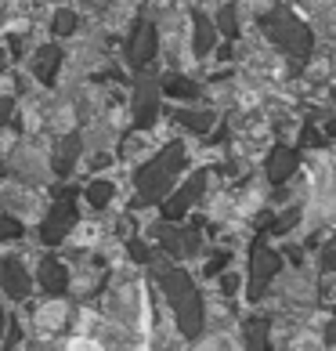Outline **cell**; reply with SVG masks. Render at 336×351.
Instances as JSON below:
<instances>
[{
	"mask_svg": "<svg viewBox=\"0 0 336 351\" xmlns=\"http://www.w3.org/2000/svg\"><path fill=\"white\" fill-rule=\"evenodd\" d=\"M181 171H185V145H181V141H170V145L159 149L145 167H138V174H134L138 199H134V206L159 203L166 192H170L174 178H177Z\"/></svg>",
	"mask_w": 336,
	"mask_h": 351,
	"instance_id": "cell-1",
	"label": "cell"
},
{
	"mask_svg": "<svg viewBox=\"0 0 336 351\" xmlns=\"http://www.w3.org/2000/svg\"><path fill=\"white\" fill-rule=\"evenodd\" d=\"M159 282H163L166 297H170V308H174V315H177L181 333H185V337H196L199 326H203V304H199L196 286H192L188 276H185V271H177V268L159 271Z\"/></svg>",
	"mask_w": 336,
	"mask_h": 351,
	"instance_id": "cell-2",
	"label": "cell"
},
{
	"mask_svg": "<svg viewBox=\"0 0 336 351\" xmlns=\"http://www.w3.org/2000/svg\"><path fill=\"white\" fill-rule=\"evenodd\" d=\"M76 217H80V214H76V189H58L55 192V206L47 210L44 225H40V239L47 246H58L73 232Z\"/></svg>",
	"mask_w": 336,
	"mask_h": 351,
	"instance_id": "cell-3",
	"label": "cell"
},
{
	"mask_svg": "<svg viewBox=\"0 0 336 351\" xmlns=\"http://www.w3.org/2000/svg\"><path fill=\"white\" fill-rule=\"evenodd\" d=\"M156 47H159V33H156V22H145L141 19L134 25L131 40H127V58H131L134 69H145L152 58H156Z\"/></svg>",
	"mask_w": 336,
	"mask_h": 351,
	"instance_id": "cell-4",
	"label": "cell"
},
{
	"mask_svg": "<svg viewBox=\"0 0 336 351\" xmlns=\"http://www.w3.org/2000/svg\"><path fill=\"white\" fill-rule=\"evenodd\" d=\"M0 290H4L11 301H25V297L33 293V279L25 265L18 257H8V261H0Z\"/></svg>",
	"mask_w": 336,
	"mask_h": 351,
	"instance_id": "cell-5",
	"label": "cell"
},
{
	"mask_svg": "<svg viewBox=\"0 0 336 351\" xmlns=\"http://www.w3.org/2000/svg\"><path fill=\"white\" fill-rule=\"evenodd\" d=\"M36 282H40L44 293L62 297V293H69V268L62 265L55 254H47V257H40V265H36Z\"/></svg>",
	"mask_w": 336,
	"mask_h": 351,
	"instance_id": "cell-6",
	"label": "cell"
},
{
	"mask_svg": "<svg viewBox=\"0 0 336 351\" xmlns=\"http://www.w3.org/2000/svg\"><path fill=\"white\" fill-rule=\"evenodd\" d=\"M156 109H159V87L152 80H138V90H134V127L138 131H148L156 123Z\"/></svg>",
	"mask_w": 336,
	"mask_h": 351,
	"instance_id": "cell-7",
	"label": "cell"
},
{
	"mask_svg": "<svg viewBox=\"0 0 336 351\" xmlns=\"http://www.w3.org/2000/svg\"><path fill=\"white\" fill-rule=\"evenodd\" d=\"M203 185H206V174H196V178H188V185H181V189H177V196L163 203V217H166V221H177V217L185 214L192 203H196V196L203 192Z\"/></svg>",
	"mask_w": 336,
	"mask_h": 351,
	"instance_id": "cell-8",
	"label": "cell"
},
{
	"mask_svg": "<svg viewBox=\"0 0 336 351\" xmlns=\"http://www.w3.org/2000/svg\"><path fill=\"white\" fill-rule=\"evenodd\" d=\"M80 152H83V141L76 138V134H66L58 141V149H55V160H51V171H55L58 178H69L76 171V160H80Z\"/></svg>",
	"mask_w": 336,
	"mask_h": 351,
	"instance_id": "cell-9",
	"label": "cell"
},
{
	"mask_svg": "<svg viewBox=\"0 0 336 351\" xmlns=\"http://www.w3.org/2000/svg\"><path fill=\"white\" fill-rule=\"evenodd\" d=\"M58 69H62V51H58L55 44H44L40 51H33V76H36L44 87L55 84Z\"/></svg>",
	"mask_w": 336,
	"mask_h": 351,
	"instance_id": "cell-10",
	"label": "cell"
},
{
	"mask_svg": "<svg viewBox=\"0 0 336 351\" xmlns=\"http://www.w3.org/2000/svg\"><path fill=\"white\" fill-rule=\"evenodd\" d=\"M83 196H87V203L94 206V210H101V206H109V203H112L116 189H112V181H90Z\"/></svg>",
	"mask_w": 336,
	"mask_h": 351,
	"instance_id": "cell-11",
	"label": "cell"
},
{
	"mask_svg": "<svg viewBox=\"0 0 336 351\" xmlns=\"http://www.w3.org/2000/svg\"><path fill=\"white\" fill-rule=\"evenodd\" d=\"M76 25H80L76 11H73V8H58V11H55V19H51V33H55V36H73V33H76Z\"/></svg>",
	"mask_w": 336,
	"mask_h": 351,
	"instance_id": "cell-12",
	"label": "cell"
},
{
	"mask_svg": "<svg viewBox=\"0 0 336 351\" xmlns=\"http://www.w3.org/2000/svg\"><path fill=\"white\" fill-rule=\"evenodd\" d=\"M192 47H196V55H210L214 47V25L203 15H196V40H192Z\"/></svg>",
	"mask_w": 336,
	"mask_h": 351,
	"instance_id": "cell-13",
	"label": "cell"
},
{
	"mask_svg": "<svg viewBox=\"0 0 336 351\" xmlns=\"http://www.w3.org/2000/svg\"><path fill=\"white\" fill-rule=\"evenodd\" d=\"M163 90H166V95H174V98H196V84H188L185 76H166Z\"/></svg>",
	"mask_w": 336,
	"mask_h": 351,
	"instance_id": "cell-14",
	"label": "cell"
},
{
	"mask_svg": "<svg viewBox=\"0 0 336 351\" xmlns=\"http://www.w3.org/2000/svg\"><path fill=\"white\" fill-rule=\"evenodd\" d=\"M174 120L185 123V127H192V131H206L214 116H210V112H185V109H181V112H174Z\"/></svg>",
	"mask_w": 336,
	"mask_h": 351,
	"instance_id": "cell-15",
	"label": "cell"
},
{
	"mask_svg": "<svg viewBox=\"0 0 336 351\" xmlns=\"http://www.w3.org/2000/svg\"><path fill=\"white\" fill-rule=\"evenodd\" d=\"M25 232V225L18 217H11V214H0V239H18Z\"/></svg>",
	"mask_w": 336,
	"mask_h": 351,
	"instance_id": "cell-16",
	"label": "cell"
},
{
	"mask_svg": "<svg viewBox=\"0 0 336 351\" xmlns=\"http://www.w3.org/2000/svg\"><path fill=\"white\" fill-rule=\"evenodd\" d=\"M11 116H15V98H0V131H4V127L11 123Z\"/></svg>",
	"mask_w": 336,
	"mask_h": 351,
	"instance_id": "cell-17",
	"label": "cell"
},
{
	"mask_svg": "<svg viewBox=\"0 0 336 351\" xmlns=\"http://www.w3.org/2000/svg\"><path fill=\"white\" fill-rule=\"evenodd\" d=\"M131 257H134V261H148V246L134 239V243H131Z\"/></svg>",
	"mask_w": 336,
	"mask_h": 351,
	"instance_id": "cell-18",
	"label": "cell"
},
{
	"mask_svg": "<svg viewBox=\"0 0 336 351\" xmlns=\"http://www.w3.org/2000/svg\"><path fill=\"white\" fill-rule=\"evenodd\" d=\"M8 47H11V58H22V36H8Z\"/></svg>",
	"mask_w": 336,
	"mask_h": 351,
	"instance_id": "cell-19",
	"label": "cell"
},
{
	"mask_svg": "<svg viewBox=\"0 0 336 351\" xmlns=\"http://www.w3.org/2000/svg\"><path fill=\"white\" fill-rule=\"evenodd\" d=\"M18 337H22V333H18V326H15V322H11V330H8V341H4V344H15Z\"/></svg>",
	"mask_w": 336,
	"mask_h": 351,
	"instance_id": "cell-20",
	"label": "cell"
},
{
	"mask_svg": "<svg viewBox=\"0 0 336 351\" xmlns=\"http://www.w3.org/2000/svg\"><path fill=\"white\" fill-rule=\"evenodd\" d=\"M4 326H8V319H4V311H0V337H4Z\"/></svg>",
	"mask_w": 336,
	"mask_h": 351,
	"instance_id": "cell-21",
	"label": "cell"
},
{
	"mask_svg": "<svg viewBox=\"0 0 336 351\" xmlns=\"http://www.w3.org/2000/svg\"><path fill=\"white\" fill-rule=\"evenodd\" d=\"M8 66V55H4V47H0V69H4Z\"/></svg>",
	"mask_w": 336,
	"mask_h": 351,
	"instance_id": "cell-22",
	"label": "cell"
},
{
	"mask_svg": "<svg viewBox=\"0 0 336 351\" xmlns=\"http://www.w3.org/2000/svg\"><path fill=\"white\" fill-rule=\"evenodd\" d=\"M4 171H8V167H4V160H0V174H4Z\"/></svg>",
	"mask_w": 336,
	"mask_h": 351,
	"instance_id": "cell-23",
	"label": "cell"
}]
</instances>
